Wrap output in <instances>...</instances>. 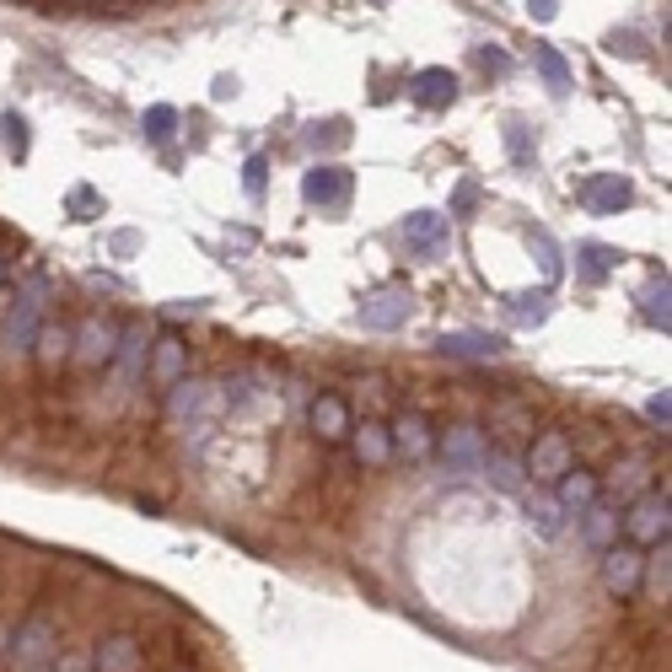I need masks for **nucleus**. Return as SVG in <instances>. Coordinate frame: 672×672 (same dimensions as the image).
<instances>
[{
	"mask_svg": "<svg viewBox=\"0 0 672 672\" xmlns=\"http://www.w3.org/2000/svg\"><path fill=\"white\" fill-rule=\"evenodd\" d=\"M582 533H587V544L591 548H608V544H619V505L614 501H597L582 511Z\"/></svg>",
	"mask_w": 672,
	"mask_h": 672,
	"instance_id": "b1692460",
	"label": "nucleus"
},
{
	"mask_svg": "<svg viewBox=\"0 0 672 672\" xmlns=\"http://www.w3.org/2000/svg\"><path fill=\"white\" fill-rule=\"evenodd\" d=\"M0 140H6L11 157H28V119H22V114H6V119H0Z\"/></svg>",
	"mask_w": 672,
	"mask_h": 672,
	"instance_id": "7c9ffc66",
	"label": "nucleus"
},
{
	"mask_svg": "<svg viewBox=\"0 0 672 672\" xmlns=\"http://www.w3.org/2000/svg\"><path fill=\"white\" fill-rule=\"evenodd\" d=\"M570 462H576V441H570L565 430H538V436H533V452L522 458V468H527L533 484H554Z\"/></svg>",
	"mask_w": 672,
	"mask_h": 672,
	"instance_id": "423d86ee",
	"label": "nucleus"
},
{
	"mask_svg": "<svg viewBox=\"0 0 672 672\" xmlns=\"http://www.w3.org/2000/svg\"><path fill=\"white\" fill-rule=\"evenodd\" d=\"M640 582H646V548H634V544H608L602 548V587L614 591L619 602L634 597Z\"/></svg>",
	"mask_w": 672,
	"mask_h": 672,
	"instance_id": "1a4fd4ad",
	"label": "nucleus"
},
{
	"mask_svg": "<svg viewBox=\"0 0 672 672\" xmlns=\"http://www.w3.org/2000/svg\"><path fill=\"white\" fill-rule=\"evenodd\" d=\"M630 200H634V183L625 172H597V178L582 183V205H587L591 215H619Z\"/></svg>",
	"mask_w": 672,
	"mask_h": 672,
	"instance_id": "ddd939ff",
	"label": "nucleus"
},
{
	"mask_svg": "<svg viewBox=\"0 0 672 672\" xmlns=\"http://www.w3.org/2000/svg\"><path fill=\"white\" fill-rule=\"evenodd\" d=\"M597 495H602V473H591L582 462H570V468L554 479V501H559V511H570V516H582Z\"/></svg>",
	"mask_w": 672,
	"mask_h": 672,
	"instance_id": "4468645a",
	"label": "nucleus"
},
{
	"mask_svg": "<svg viewBox=\"0 0 672 672\" xmlns=\"http://www.w3.org/2000/svg\"><path fill=\"white\" fill-rule=\"evenodd\" d=\"M527 17L533 22H554L559 17V0H527Z\"/></svg>",
	"mask_w": 672,
	"mask_h": 672,
	"instance_id": "4c0bfd02",
	"label": "nucleus"
},
{
	"mask_svg": "<svg viewBox=\"0 0 672 672\" xmlns=\"http://www.w3.org/2000/svg\"><path fill=\"white\" fill-rule=\"evenodd\" d=\"M43 296H49V286L39 280L33 291L17 301V312H11L6 329H0V350H17V355L33 350V334H39V323H43Z\"/></svg>",
	"mask_w": 672,
	"mask_h": 672,
	"instance_id": "9b49d317",
	"label": "nucleus"
},
{
	"mask_svg": "<svg viewBox=\"0 0 672 672\" xmlns=\"http://www.w3.org/2000/svg\"><path fill=\"white\" fill-rule=\"evenodd\" d=\"M559 516H565L559 501H538V505H533V522H538V533H548V538L559 533Z\"/></svg>",
	"mask_w": 672,
	"mask_h": 672,
	"instance_id": "72a5a7b5",
	"label": "nucleus"
},
{
	"mask_svg": "<svg viewBox=\"0 0 672 672\" xmlns=\"http://www.w3.org/2000/svg\"><path fill=\"white\" fill-rule=\"evenodd\" d=\"M387 436H393V452L404 462H425L436 452V425L425 409H398L393 425H387Z\"/></svg>",
	"mask_w": 672,
	"mask_h": 672,
	"instance_id": "6e6552de",
	"label": "nucleus"
},
{
	"mask_svg": "<svg viewBox=\"0 0 672 672\" xmlns=\"http://www.w3.org/2000/svg\"><path fill=\"white\" fill-rule=\"evenodd\" d=\"M398 237H404V248L420 253V258H447V248H452V215H441V211L404 215Z\"/></svg>",
	"mask_w": 672,
	"mask_h": 672,
	"instance_id": "0eeeda50",
	"label": "nucleus"
},
{
	"mask_svg": "<svg viewBox=\"0 0 672 672\" xmlns=\"http://www.w3.org/2000/svg\"><path fill=\"white\" fill-rule=\"evenodd\" d=\"M146 668V651H140V634H103L97 651H92V672H140Z\"/></svg>",
	"mask_w": 672,
	"mask_h": 672,
	"instance_id": "2eb2a0df",
	"label": "nucleus"
},
{
	"mask_svg": "<svg viewBox=\"0 0 672 672\" xmlns=\"http://www.w3.org/2000/svg\"><path fill=\"white\" fill-rule=\"evenodd\" d=\"M646 415H651V420L668 430V420H672V398H668V393H651V398H646Z\"/></svg>",
	"mask_w": 672,
	"mask_h": 672,
	"instance_id": "c9c22d12",
	"label": "nucleus"
},
{
	"mask_svg": "<svg viewBox=\"0 0 672 672\" xmlns=\"http://www.w3.org/2000/svg\"><path fill=\"white\" fill-rule=\"evenodd\" d=\"M119 329H125V323H114V318L92 312L82 329H71V361H76V366H86V372H103V366H114Z\"/></svg>",
	"mask_w": 672,
	"mask_h": 672,
	"instance_id": "7ed1b4c3",
	"label": "nucleus"
},
{
	"mask_svg": "<svg viewBox=\"0 0 672 672\" xmlns=\"http://www.w3.org/2000/svg\"><path fill=\"white\" fill-rule=\"evenodd\" d=\"M301 200L318 205V211H339L350 200V168H334V162L307 168L301 172Z\"/></svg>",
	"mask_w": 672,
	"mask_h": 672,
	"instance_id": "9d476101",
	"label": "nucleus"
},
{
	"mask_svg": "<svg viewBox=\"0 0 672 672\" xmlns=\"http://www.w3.org/2000/svg\"><path fill=\"white\" fill-rule=\"evenodd\" d=\"M505 146H511V162L527 168L533 162V146H527V125H505Z\"/></svg>",
	"mask_w": 672,
	"mask_h": 672,
	"instance_id": "473e14b6",
	"label": "nucleus"
},
{
	"mask_svg": "<svg viewBox=\"0 0 672 672\" xmlns=\"http://www.w3.org/2000/svg\"><path fill=\"white\" fill-rule=\"evenodd\" d=\"M511 318H516V323H544L548 296H511Z\"/></svg>",
	"mask_w": 672,
	"mask_h": 672,
	"instance_id": "2f4dec72",
	"label": "nucleus"
},
{
	"mask_svg": "<svg viewBox=\"0 0 672 672\" xmlns=\"http://www.w3.org/2000/svg\"><path fill=\"white\" fill-rule=\"evenodd\" d=\"M0 286H6V253H0Z\"/></svg>",
	"mask_w": 672,
	"mask_h": 672,
	"instance_id": "a19ab883",
	"label": "nucleus"
},
{
	"mask_svg": "<svg viewBox=\"0 0 672 672\" xmlns=\"http://www.w3.org/2000/svg\"><path fill=\"white\" fill-rule=\"evenodd\" d=\"M527 243H533V253H538V264H544L548 280H559V248H554V237H548L544 226H533V232H527Z\"/></svg>",
	"mask_w": 672,
	"mask_h": 672,
	"instance_id": "c756f323",
	"label": "nucleus"
},
{
	"mask_svg": "<svg viewBox=\"0 0 672 672\" xmlns=\"http://www.w3.org/2000/svg\"><path fill=\"white\" fill-rule=\"evenodd\" d=\"M533 65H538V76H544V86L554 92V97H565V92L576 86L570 65H565V54H559V49H548V43H538V49H533Z\"/></svg>",
	"mask_w": 672,
	"mask_h": 672,
	"instance_id": "a878e982",
	"label": "nucleus"
},
{
	"mask_svg": "<svg viewBox=\"0 0 672 672\" xmlns=\"http://www.w3.org/2000/svg\"><path fill=\"white\" fill-rule=\"evenodd\" d=\"M54 657H60V625H54L49 614H28L17 630L6 634V662L17 672L49 668Z\"/></svg>",
	"mask_w": 672,
	"mask_h": 672,
	"instance_id": "f257e3e1",
	"label": "nucleus"
},
{
	"mask_svg": "<svg viewBox=\"0 0 672 672\" xmlns=\"http://www.w3.org/2000/svg\"><path fill=\"white\" fill-rule=\"evenodd\" d=\"M28 672H54V668H28Z\"/></svg>",
	"mask_w": 672,
	"mask_h": 672,
	"instance_id": "79ce46f5",
	"label": "nucleus"
},
{
	"mask_svg": "<svg viewBox=\"0 0 672 672\" xmlns=\"http://www.w3.org/2000/svg\"><path fill=\"white\" fill-rule=\"evenodd\" d=\"M409 312H415L409 286H377L372 296H361V329H372V334H393V329H404V323H409Z\"/></svg>",
	"mask_w": 672,
	"mask_h": 672,
	"instance_id": "39448f33",
	"label": "nucleus"
},
{
	"mask_svg": "<svg viewBox=\"0 0 672 672\" xmlns=\"http://www.w3.org/2000/svg\"><path fill=\"white\" fill-rule=\"evenodd\" d=\"M146 361H151V329L146 323H125L119 329V350H114L119 382H140L146 377Z\"/></svg>",
	"mask_w": 672,
	"mask_h": 672,
	"instance_id": "f3484780",
	"label": "nucleus"
},
{
	"mask_svg": "<svg viewBox=\"0 0 672 672\" xmlns=\"http://www.w3.org/2000/svg\"><path fill=\"white\" fill-rule=\"evenodd\" d=\"M409 92H415V103H420V108H452V103H458V76H452L447 65H430V71L415 76Z\"/></svg>",
	"mask_w": 672,
	"mask_h": 672,
	"instance_id": "aec40b11",
	"label": "nucleus"
},
{
	"mask_svg": "<svg viewBox=\"0 0 672 672\" xmlns=\"http://www.w3.org/2000/svg\"><path fill=\"white\" fill-rule=\"evenodd\" d=\"M479 473H484L495 490H505V495L527 484V468H522V458H516V452H505V447H484V468H479Z\"/></svg>",
	"mask_w": 672,
	"mask_h": 672,
	"instance_id": "393cba45",
	"label": "nucleus"
},
{
	"mask_svg": "<svg viewBox=\"0 0 672 672\" xmlns=\"http://www.w3.org/2000/svg\"><path fill=\"white\" fill-rule=\"evenodd\" d=\"M619 533H625L634 548H657V544H662V538L672 533V495H668V484H662V490L634 495L630 511L619 516Z\"/></svg>",
	"mask_w": 672,
	"mask_h": 672,
	"instance_id": "f03ea898",
	"label": "nucleus"
},
{
	"mask_svg": "<svg viewBox=\"0 0 672 672\" xmlns=\"http://www.w3.org/2000/svg\"><path fill=\"white\" fill-rule=\"evenodd\" d=\"M479 65L495 71V76H505V71H511V54H501V49H479Z\"/></svg>",
	"mask_w": 672,
	"mask_h": 672,
	"instance_id": "e433bc0d",
	"label": "nucleus"
},
{
	"mask_svg": "<svg viewBox=\"0 0 672 672\" xmlns=\"http://www.w3.org/2000/svg\"><path fill=\"white\" fill-rule=\"evenodd\" d=\"M473 200H479V183L468 178V183H458V194H452V211H468Z\"/></svg>",
	"mask_w": 672,
	"mask_h": 672,
	"instance_id": "58836bf2",
	"label": "nucleus"
},
{
	"mask_svg": "<svg viewBox=\"0 0 672 672\" xmlns=\"http://www.w3.org/2000/svg\"><path fill=\"white\" fill-rule=\"evenodd\" d=\"M215 404H221V393H215L211 382L183 377V382H172V387H168V415H172V420H189V415H205V409H215Z\"/></svg>",
	"mask_w": 672,
	"mask_h": 672,
	"instance_id": "6ab92c4d",
	"label": "nucleus"
},
{
	"mask_svg": "<svg viewBox=\"0 0 672 672\" xmlns=\"http://www.w3.org/2000/svg\"><path fill=\"white\" fill-rule=\"evenodd\" d=\"M33 355H39V366L54 377L65 361H71V329L65 323H54V318H43L39 334H33Z\"/></svg>",
	"mask_w": 672,
	"mask_h": 672,
	"instance_id": "412c9836",
	"label": "nucleus"
},
{
	"mask_svg": "<svg viewBox=\"0 0 672 672\" xmlns=\"http://www.w3.org/2000/svg\"><path fill=\"white\" fill-rule=\"evenodd\" d=\"M602 490H608V501L630 505L634 495H646L651 490V452H625V458L608 468V479H602Z\"/></svg>",
	"mask_w": 672,
	"mask_h": 672,
	"instance_id": "f8f14e48",
	"label": "nucleus"
},
{
	"mask_svg": "<svg viewBox=\"0 0 672 672\" xmlns=\"http://www.w3.org/2000/svg\"><path fill=\"white\" fill-rule=\"evenodd\" d=\"M436 452L447 462V479H473L484 468V430L479 425H447L436 436Z\"/></svg>",
	"mask_w": 672,
	"mask_h": 672,
	"instance_id": "20e7f679",
	"label": "nucleus"
},
{
	"mask_svg": "<svg viewBox=\"0 0 672 672\" xmlns=\"http://www.w3.org/2000/svg\"><path fill=\"white\" fill-rule=\"evenodd\" d=\"M172 125H178V108H168V103L146 108V119H140V129H146V140H168Z\"/></svg>",
	"mask_w": 672,
	"mask_h": 672,
	"instance_id": "c85d7f7f",
	"label": "nucleus"
},
{
	"mask_svg": "<svg viewBox=\"0 0 672 672\" xmlns=\"http://www.w3.org/2000/svg\"><path fill=\"white\" fill-rule=\"evenodd\" d=\"M307 425H312V436L318 441H329V447H339L344 436H350V404L339 398V393H318L312 398V409H307Z\"/></svg>",
	"mask_w": 672,
	"mask_h": 672,
	"instance_id": "dca6fc26",
	"label": "nucleus"
},
{
	"mask_svg": "<svg viewBox=\"0 0 672 672\" xmlns=\"http://www.w3.org/2000/svg\"><path fill=\"white\" fill-rule=\"evenodd\" d=\"M436 350H441V355H458V361H495V355H501V339L479 334V329H458V334L436 339Z\"/></svg>",
	"mask_w": 672,
	"mask_h": 672,
	"instance_id": "4be33fe9",
	"label": "nucleus"
},
{
	"mask_svg": "<svg viewBox=\"0 0 672 672\" xmlns=\"http://www.w3.org/2000/svg\"><path fill=\"white\" fill-rule=\"evenodd\" d=\"M6 634H11V630H0V662H6Z\"/></svg>",
	"mask_w": 672,
	"mask_h": 672,
	"instance_id": "ea45409f",
	"label": "nucleus"
},
{
	"mask_svg": "<svg viewBox=\"0 0 672 672\" xmlns=\"http://www.w3.org/2000/svg\"><path fill=\"white\" fill-rule=\"evenodd\" d=\"M264 172H269V162H264V157H248V172H243V189H248L253 200L264 194Z\"/></svg>",
	"mask_w": 672,
	"mask_h": 672,
	"instance_id": "f704fd0d",
	"label": "nucleus"
},
{
	"mask_svg": "<svg viewBox=\"0 0 672 672\" xmlns=\"http://www.w3.org/2000/svg\"><path fill=\"white\" fill-rule=\"evenodd\" d=\"M614 264H619V253L602 248V243H582V248H576V275H582L587 286H602V280L614 275Z\"/></svg>",
	"mask_w": 672,
	"mask_h": 672,
	"instance_id": "bb28decb",
	"label": "nucleus"
},
{
	"mask_svg": "<svg viewBox=\"0 0 672 672\" xmlns=\"http://www.w3.org/2000/svg\"><path fill=\"white\" fill-rule=\"evenodd\" d=\"M146 372H151V382H157V387L183 382V372H189V344H183L178 334L151 339V361H146Z\"/></svg>",
	"mask_w": 672,
	"mask_h": 672,
	"instance_id": "a211bd4d",
	"label": "nucleus"
},
{
	"mask_svg": "<svg viewBox=\"0 0 672 672\" xmlns=\"http://www.w3.org/2000/svg\"><path fill=\"white\" fill-rule=\"evenodd\" d=\"M344 441H355V458L366 462V468H382V462L393 458V436H387V425H382V420L350 425V436H344Z\"/></svg>",
	"mask_w": 672,
	"mask_h": 672,
	"instance_id": "5701e85b",
	"label": "nucleus"
},
{
	"mask_svg": "<svg viewBox=\"0 0 672 672\" xmlns=\"http://www.w3.org/2000/svg\"><path fill=\"white\" fill-rule=\"evenodd\" d=\"M668 296H672L668 275H662V280H651V286H646V291H640V312H646V323H657V329H668V318H672Z\"/></svg>",
	"mask_w": 672,
	"mask_h": 672,
	"instance_id": "cd10ccee",
	"label": "nucleus"
}]
</instances>
